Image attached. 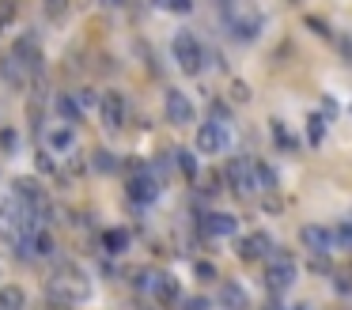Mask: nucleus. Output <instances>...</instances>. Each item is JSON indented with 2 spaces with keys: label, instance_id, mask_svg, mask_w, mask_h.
Here are the masks:
<instances>
[{
  "label": "nucleus",
  "instance_id": "obj_21",
  "mask_svg": "<svg viewBox=\"0 0 352 310\" xmlns=\"http://www.w3.org/2000/svg\"><path fill=\"white\" fill-rule=\"evenodd\" d=\"M254 181H258V189H265V193H273L276 189V174L269 163H254Z\"/></svg>",
  "mask_w": 352,
  "mask_h": 310
},
{
  "label": "nucleus",
  "instance_id": "obj_12",
  "mask_svg": "<svg viewBox=\"0 0 352 310\" xmlns=\"http://www.w3.org/2000/svg\"><path fill=\"white\" fill-rule=\"evenodd\" d=\"M269 254H273V242H269L265 231L246 234L243 246H239V257H243V261H258V257H269Z\"/></svg>",
  "mask_w": 352,
  "mask_h": 310
},
{
  "label": "nucleus",
  "instance_id": "obj_20",
  "mask_svg": "<svg viewBox=\"0 0 352 310\" xmlns=\"http://www.w3.org/2000/svg\"><path fill=\"white\" fill-rule=\"evenodd\" d=\"M152 295H155L160 302H175V299H178V280L167 276V272H160V280H155Z\"/></svg>",
  "mask_w": 352,
  "mask_h": 310
},
{
  "label": "nucleus",
  "instance_id": "obj_15",
  "mask_svg": "<svg viewBox=\"0 0 352 310\" xmlns=\"http://www.w3.org/2000/svg\"><path fill=\"white\" fill-rule=\"evenodd\" d=\"M46 144H50V151H57V155H65V151H72V144H76V125H54L46 133Z\"/></svg>",
  "mask_w": 352,
  "mask_h": 310
},
{
  "label": "nucleus",
  "instance_id": "obj_18",
  "mask_svg": "<svg viewBox=\"0 0 352 310\" xmlns=\"http://www.w3.org/2000/svg\"><path fill=\"white\" fill-rule=\"evenodd\" d=\"M0 310H27V291L19 284L0 287Z\"/></svg>",
  "mask_w": 352,
  "mask_h": 310
},
{
  "label": "nucleus",
  "instance_id": "obj_5",
  "mask_svg": "<svg viewBox=\"0 0 352 310\" xmlns=\"http://www.w3.org/2000/svg\"><path fill=\"white\" fill-rule=\"evenodd\" d=\"M129 201L133 204H155L160 201V181H155V174L148 170V166H133L129 174Z\"/></svg>",
  "mask_w": 352,
  "mask_h": 310
},
{
  "label": "nucleus",
  "instance_id": "obj_3",
  "mask_svg": "<svg viewBox=\"0 0 352 310\" xmlns=\"http://www.w3.org/2000/svg\"><path fill=\"white\" fill-rule=\"evenodd\" d=\"M265 284H269V291H284V287L296 284V261L284 250H273L265 257Z\"/></svg>",
  "mask_w": 352,
  "mask_h": 310
},
{
  "label": "nucleus",
  "instance_id": "obj_10",
  "mask_svg": "<svg viewBox=\"0 0 352 310\" xmlns=\"http://www.w3.org/2000/svg\"><path fill=\"white\" fill-rule=\"evenodd\" d=\"M163 110H167V121H170V125H190V121L197 118V113H193L190 95H182V91H175V87L167 91V102H163Z\"/></svg>",
  "mask_w": 352,
  "mask_h": 310
},
{
  "label": "nucleus",
  "instance_id": "obj_11",
  "mask_svg": "<svg viewBox=\"0 0 352 310\" xmlns=\"http://www.w3.org/2000/svg\"><path fill=\"white\" fill-rule=\"evenodd\" d=\"M299 239H303V246L311 250V254H329V250L337 246V242H333V231H329V227H322V223H303Z\"/></svg>",
  "mask_w": 352,
  "mask_h": 310
},
{
  "label": "nucleus",
  "instance_id": "obj_33",
  "mask_svg": "<svg viewBox=\"0 0 352 310\" xmlns=\"http://www.w3.org/2000/svg\"><path fill=\"white\" fill-rule=\"evenodd\" d=\"M38 170H46V174H54V170H57L54 159H50V151H38Z\"/></svg>",
  "mask_w": 352,
  "mask_h": 310
},
{
  "label": "nucleus",
  "instance_id": "obj_8",
  "mask_svg": "<svg viewBox=\"0 0 352 310\" xmlns=\"http://www.w3.org/2000/svg\"><path fill=\"white\" fill-rule=\"evenodd\" d=\"M99 113H102V125H107V133H122V129H125V113H129L125 95L107 91V95L99 98Z\"/></svg>",
  "mask_w": 352,
  "mask_h": 310
},
{
  "label": "nucleus",
  "instance_id": "obj_25",
  "mask_svg": "<svg viewBox=\"0 0 352 310\" xmlns=\"http://www.w3.org/2000/svg\"><path fill=\"white\" fill-rule=\"evenodd\" d=\"M307 136H311V144H322V136H326V121L318 113H311V121H307Z\"/></svg>",
  "mask_w": 352,
  "mask_h": 310
},
{
  "label": "nucleus",
  "instance_id": "obj_19",
  "mask_svg": "<svg viewBox=\"0 0 352 310\" xmlns=\"http://www.w3.org/2000/svg\"><path fill=\"white\" fill-rule=\"evenodd\" d=\"M0 72H4V80H8V87H23V83H27V68L19 65V60L12 57V53H8L4 60H0Z\"/></svg>",
  "mask_w": 352,
  "mask_h": 310
},
{
  "label": "nucleus",
  "instance_id": "obj_36",
  "mask_svg": "<svg viewBox=\"0 0 352 310\" xmlns=\"http://www.w3.org/2000/svg\"><path fill=\"white\" fill-rule=\"evenodd\" d=\"M107 8H125V0H102Z\"/></svg>",
  "mask_w": 352,
  "mask_h": 310
},
{
  "label": "nucleus",
  "instance_id": "obj_14",
  "mask_svg": "<svg viewBox=\"0 0 352 310\" xmlns=\"http://www.w3.org/2000/svg\"><path fill=\"white\" fill-rule=\"evenodd\" d=\"M216 302H220L223 310H250V295H246L243 284H220V295H216Z\"/></svg>",
  "mask_w": 352,
  "mask_h": 310
},
{
  "label": "nucleus",
  "instance_id": "obj_17",
  "mask_svg": "<svg viewBox=\"0 0 352 310\" xmlns=\"http://www.w3.org/2000/svg\"><path fill=\"white\" fill-rule=\"evenodd\" d=\"M102 250H107L110 257H122L125 250H129V231H125V227H110V231H102Z\"/></svg>",
  "mask_w": 352,
  "mask_h": 310
},
{
  "label": "nucleus",
  "instance_id": "obj_28",
  "mask_svg": "<svg viewBox=\"0 0 352 310\" xmlns=\"http://www.w3.org/2000/svg\"><path fill=\"white\" fill-rule=\"evenodd\" d=\"M212 302L205 299V295H190V299H182V310H208Z\"/></svg>",
  "mask_w": 352,
  "mask_h": 310
},
{
  "label": "nucleus",
  "instance_id": "obj_32",
  "mask_svg": "<svg viewBox=\"0 0 352 310\" xmlns=\"http://www.w3.org/2000/svg\"><path fill=\"white\" fill-rule=\"evenodd\" d=\"M311 269H314V272H329V261H326V254H311Z\"/></svg>",
  "mask_w": 352,
  "mask_h": 310
},
{
  "label": "nucleus",
  "instance_id": "obj_23",
  "mask_svg": "<svg viewBox=\"0 0 352 310\" xmlns=\"http://www.w3.org/2000/svg\"><path fill=\"white\" fill-rule=\"evenodd\" d=\"M175 163H178V170L186 174V178H197V155H193V151H175Z\"/></svg>",
  "mask_w": 352,
  "mask_h": 310
},
{
  "label": "nucleus",
  "instance_id": "obj_30",
  "mask_svg": "<svg viewBox=\"0 0 352 310\" xmlns=\"http://www.w3.org/2000/svg\"><path fill=\"white\" fill-rule=\"evenodd\" d=\"M333 242H341V246H349V250H352V223H341V227H337Z\"/></svg>",
  "mask_w": 352,
  "mask_h": 310
},
{
  "label": "nucleus",
  "instance_id": "obj_35",
  "mask_svg": "<svg viewBox=\"0 0 352 310\" xmlns=\"http://www.w3.org/2000/svg\"><path fill=\"white\" fill-rule=\"evenodd\" d=\"M231 91H235V98H250V91H246V83H235Z\"/></svg>",
  "mask_w": 352,
  "mask_h": 310
},
{
  "label": "nucleus",
  "instance_id": "obj_37",
  "mask_svg": "<svg viewBox=\"0 0 352 310\" xmlns=\"http://www.w3.org/2000/svg\"><path fill=\"white\" fill-rule=\"evenodd\" d=\"M296 310H311V307H307V302H299V307H296Z\"/></svg>",
  "mask_w": 352,
  "mask_h": 310
},
{
  "label": "nucleus",
  "instance_id": "obj_27",
  "mask_svg": "<svg viewBox=\"0 0 352 310\" xmlns=\"http://www.w3.org/2000/svg\"><path fill=\"white\" fill-rule=\"evenodd\" d=\"M91 163L99 166L102 174H110V170H114V155H110V151H95V155H91Z\"/></svg>",
  "mask_w": 352,
  "mask_h": 310
},
{
  "label": "nucleus",
  "instance_id": "obj_9",
  "mask_svg": "<svg viewBox=\"0 0 352 310\" xmlns=\"http://www.w3.org/2000/svg\"><path fill=\"white\" fill-rule=\"evenodd\" d=\"M228 125L223 121H205V125L197 129V151L201 155H220L223 148H228Z\"/></svg>",
  "mask_w": 352,
  "mask_h": 310
},
{
  "label": "nucleus",
  "instance_id": "obj_6",
  "mask_svg": "<svg viewBox=\"0 0 352 310\" xmlns=\"http://www.w3.org/2000/svg\"><path fill=\"white\" fill-rule=\"evenodd\" d=\"M23 234H27V223H23V208H19L16 201H8V204H0V239L8 242L12 250L23 242Z\"/></svg>",
  "mask_w": 352,
  "mask_h": 310
},
{
  "label": "nucleus",
  "instance_id": "obj_7",
  "mask_svg": "<svg viewBox=\"0 0 352 310\" xmlns=\"http://www.w3.org/2000/svg\"><path fill=\"white\" fill-rule=\"evenodd\" d=\"M12 57L27 68V76L42 80V45H38V38H34V34H19L16 45H12Z\"/></svg>",
  "mask_w": 352,
  "mask_h": 310
},
{
  "label": "nucleus",
  "instance_id": "obj_26",
  "mask_svg": "<svg viewBox=\"0 0 352 310\" xmlns=\"http://www.w3.org/2000/svg\"><path fill=\"white\" fill-rule=\"evenodd\" d=\"M273 140H276V148H284V151L296 144V140L288 136V129H284V121H273Z\"/></svg>",
  "mask_w": 352,
  "mask_h": 310
},
{
  "label": "nucleus",
  "instance_id": "obj_38",
  "mask_svg": "<svg viewBox=\"0 0 352 310\" xmlns=\"http://www.w3.org/2000/svg\"><path fill=\"white\" fill-rule=\"evenodd\" d=\"M349 223H352V216H349Z\"/></svg>",
  "mask_w": 352,
  "mask_h": 310
},
{
  "label": "nucleus",
  "instance_id": "obj_22",
  "mask_svg": "<svg viewBox=\"0 0 352 310\" xmlns=\"http://www.w3.org/2000/svg\"><path fill=\"white\" fill-rule=\"evenodd\" d=\"M42 12H46L50 23H61L69 15V0H42Z\"/></svg>",
  "mask_w": 352,
  "mask_h": 310
},
{
  "label": "nucleus",
  "instance_id": "obj_29",
  "mask_svg": "<svg viewBox=\"0 0 352 310\" xmlns=\"http://www.w3.org/2000/svg\"><path fill=\"white\" fill-rule=\"evenodd\" d=\"M193 272H197V280H216V265H208V261H197Z\"/></svg>",
  "mask_w": 352,
  "mask_h": 310
},
{
  "label": "nucleus",
  "instance_id": "obj_2",
  "mask_svg": "<svg viewBox=\"0 0 352 310\" xmlns=\"http://www.w3.org/2000/svg\"><path fill=\"white\" fill-rule=\"evenodd\" d=\"M170 53H175L178 68H182L186 76H201V72H205V45L197 42V34L178 30L175 42H170Z\"/></svg>",
  "mask_w": 352,
  "mask_h": 310
},
{
  "label": "nucleus",
  "instance_id": "obj_1",
  "mask_svg": "<svg viewBox=\"0 0 352 310\" xmlns=\"http://www.w3.org/2000/svg\"><path fill=\"white\" fill-rule=\"evenodd\" d=\"M50 295H54L61 307H72V302H87L91 299V276H87L80 265L65 261L54 269V276H50Z\"/></svg>",
  "mask_w": 352,
  "mask_h": 310
},
{
  "label": "nucleus",
  "instance_id": "obj_34",
  "mask_svg": "<svg viewBox=\"0 0 352 310\" xmlns=\"http://www.w3.org/2000/svg\"><path fill=\"white\" fill-rule=\"evenodd\" d=\"M80 106H84V110H87V106H99V98H95L91 91H84V95H80Z\"/></svg>",
  "mask_w": 352,
  "mask_h": 310
},
{
  "label": "nucleus",
  "instance_id": "obj_16",
  "mask_svg": "<svg viewBox=\"0 0 352 310\" xmlns=\"http://www.w3.org/2000/svg\"><path fill=\"white\" fill-rule=\"evenodd\" d=\"M54 110H57V118H61L65 125H80V118H84V106H80L76 95H57Z\"/></svg>",
  "mask_w": 352,
  "mask_h": 310
},
{
  "label": "nucleus",
  "instance_id": "obj_13",
  "mask_svg": "<svg viewBox=\"0 0 352 310\" xmlns=\"http://www.w3.org/2000/svg\"><path fill=\"white\" fill-rule=\"evenodd\" d=\"M235 231H239V219L231 212H208L205 216V234H212V239H231Z\"/></svg>",
  "mask_w": 352,
  "mask_h": 310
},
{
  "label": "nucleus",
  "instance_id": "obj_31",
  "mask_svg": "<svg viewBox=\"0 0 352 310\" xmlns=\"http://www.w3.org/2000/svg\"><path fill=\"white\" fill-rule=\"evenodd\" d=\"M0 148H4V151H16V129H4V133H0Z\"/></svg>",
  "mask_w": 352,
  "mask_h": 310
},
{
  "label": "nucleus",
  "instance_id": "obj_4",
  "mask_svg": "<svg viewBox=\"0 0 352 310\" xmlns=\"http://www.w3.org/2000/svg\"><path fill=\"white\" fill-rule=\"evenodd\" d=\"M223 178H228L231 193H239V197L258 193V181H254V159H231V163L223 166Z\"/></svg>",
  "mask_w": 352,
  "mask_h": 310
},
{
  "label": "nucleus",
  "instance_id": "obj_24",
  "mask_svg": "<svg viewBox=\"0 0 352 310\" xmlns=\"http://www.w3.org/2000/svg\"><path fill=\"white\" fill-rule=\"evenodd\" d=\"M155 8H163V12H170V15H190L193 0H155Z\"/></svg>",
  "mask_w": 352,
  "mask_h": 310
}]
</instances>
